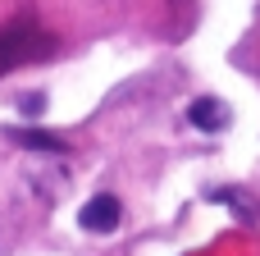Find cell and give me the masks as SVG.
Masks as SVG:
<instances>
[{
  "label": "cell",
  "mask_w": 260,
  "mask_h": 256,
  "mask_svg": "<svg viewBox=\"0 0 260 256\" xmlns=\"http://www.w3.org/2000/svg\"><path fill=\"white\" fill-rule=\"evenodd\" d=\"M9 137H14L18 147H27V151H50V156H64V151H69L59 137H50V133H32V128H14Z\"/></svg>",
  "instance_id": "obj_3"
},
{
  "label": "cell",
  "mask_w": 260,
  "mask_h": 256,
  "mask_svg": "<svg viewBox=\"0 0 260 256\" xmlns=\"http://www.w3.org/2000/svg\"><path fill=\"white\" fill-rule=\"evenodd\" d=\"M187 119H192V124H197L201 133H219V128L229 124V105H219L215 96H201V101H192Z\"/></svg>",
  "instance_id": "obj_2"
},
{
  "label": "cell",
  "mask_w": 260,
  "mask_h": 256,
  "mask_svg": "<svg viewBox=\"0 0 260 256\" xmlns=\"http://www.w3.org/2000/svg\"><path fill=\"white\" fill-rule=\"evenodd\" d=\"M119 215H123V211H119V202H114L110 192H96V197L78 211V224H82L87 234H110V229L119 224Z\"/></svg>",
  "instance_id": "obj_1"
}]
</instances>
